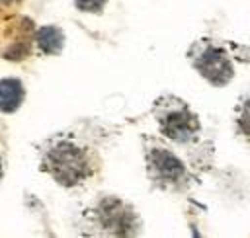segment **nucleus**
Segmentation results:
<instances>
[{
    "mask_svg": "<svg viewBox=\"0 0 250 238\" xmlns=\"http://www.w3.org/2000/svg\"><path fill=\"white\" fill-rule=\"evenodd\" d=\"M43 168L53 176V179L64 187H76L94 176V156L92 150L74 139H57L43 156Z\"/></svg>",
    "mask_w": 250,
    "mask_h": 238,
    "instance_id": "1",
    "label": "nucleus"
},
{
    "mask_svg": "<svg viewBox=\"0 0 250 238\" xmlns=\"http://www.w3.org/2000/svg\"><path fill=\"white\" fill-rule=\"evenodd\" d=\"M160 135L176 144H191L199 139L201 123L193 109L178 96L164 94L152 105Z\"/></svg>",
    "mask_w": 250,
    "mask_h": 238,
    "instance_id": "2",
    "label": "nucleus"
},
{
    "mask_svg": "<svg viewBox=\"0 0 250 238\" xmlns=\"http://www.w3.org/2000/svg\"><path fill=\"white\" fill-rule=\"evenodd\" d=\"M145 162L150 181L160 189L176 191L189 183L188 166L158 139L145 137Z\"/></svg>",
    "mask_w": 250,
    "mask_h": 238,
    "instance_id": "3",
    "label": "nucleus"
},
{
    "mask_svg": "<svg viewBox=\"0 0 250 238\" xmlns=\"http://www.w3.org/2000/svg\"><path fill=\"white\" fill-rule=\"evenodd\" d=\"M98 234L133 236L141 228V220L133 207L119 197H102L88 213Z\"/></svg>",
    "mask_w": 250,
    "mask_h": 238,
    "instance_id": "4",
    "label": "nucleus"
},
{
    "mask_svg": "<svg viewBox=\"0 0 250 238\" xmlns=\"http://www.w3.org/2000/svg\"><path fill=\"white\" fill-rule=\"evenodd\" d=\"M188 59L199 76L217 88L227 86L234 76V64L229 53L211 39L195 41L188 51Z\"/></svg>",
    "mask_w": 250,
    "mask_h": 238,
    "instance_id": "5",
    "label": "nucleus"
},
{
    "mask_svg": "<svg viewBox=\"0 0 250 238\" xmlns=\"http://www.w3.org/2000/svg\"><path fill=\"white\" fill-rule=\"evenodd\" d=\"M25 98L23 84L18 78H2L0 80V111L14 113Z\"/></svg>",
    "mask_w": 250,
    "mask_h": 238,
    "instance_id": "6",
    "label": "nucleus"
},
{
    "mask_svg": "<svg viewBox=\"0 0 250 238\" xmlns=\"http://www.w3.org/2000/svg\"><path fill=\"white\" fill-rule=\"evenodd\" d=\"M35 45L43 55H59L64 47V33L57 25L39 27L35 33Z\"/></svg>",
    "mask_w": 250,
    "mask_h": 238,
    "instance_id": "7",
    "label": "nucleus"
},
{
    "mask_svg": "<svg viewBox=\"0 0 250 238\" xmlns=\"http://www.w3.org/2000/svg\"><path fill=\"white\" fill-rule=\"evenodd\" d=\"M236 127L244 137L250 139V94L244 96L236 107Z\"/></svg>",
    "mask_w": 250,
    "mask_h": 238,
    "instance_id": "8",
    "label": "nucleus"
},
{
    "mask_svg": "<svg viewBox=\"0 0 250 238\" xmlns=\"http://www.w3.org/2000/svg\"><path fill=\"white\" fill-rule=\"evenodd\" d=\"M107 0H74V6L80 12H88V14H100L105 8Z\"/></svg>",
    "mask_w": 250,
    "mask_h": 238,
    "instance_id": "9",
    "label": "nucleus"
},
{
    "mask_svg": "<svg viewBox=\"0 0 250 238\" xmlns=\"http://www.w3.org/2000/svg\"><path fill=\"white\" fill-rule=\"evenodd\" d=\"M10 2H14V0H2V4H10Z\"/></svg>",
    "mask_w": 250,
    "mask_h": 238,
    "instance_id": "10",
    "label": "nucleus"
},
{
    "mask_svg": "<svg viewBox=\"0 0 250 238\" xmlns=\"http://www.w3.org/2000/svg\"><path fill=\"white\" fill-rule=\"evenodd\" d=\"M0 178H2V162H0Z\"/></svg>",
    "mask_w": 250,
    "mask_h": 238,
    "instance_id": "11",
    "label": "nucleus"
}]
</instances>
